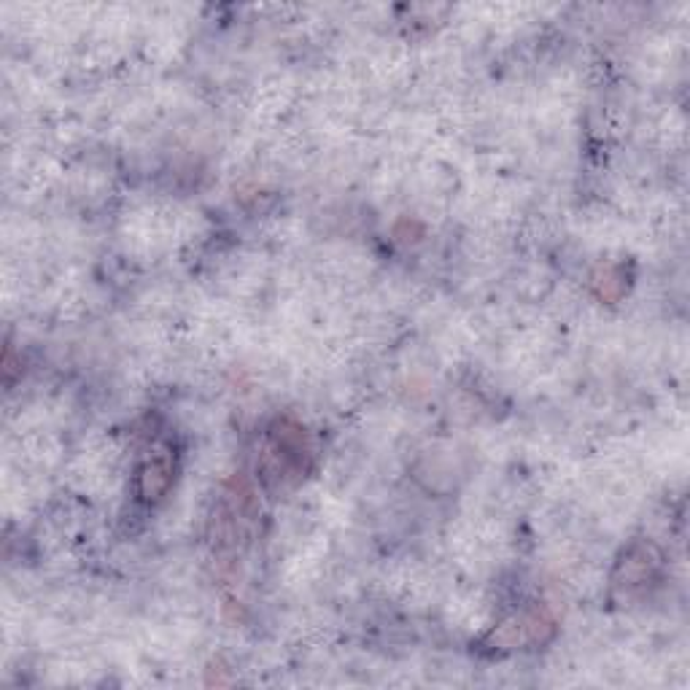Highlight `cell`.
Instances as JSON below:
<instances>
[{
	"instance_id": "obj_1",
	"label": "cell",
	"mask_w": 690,
	"mask_h": 690,
	"mask_svg": "<svg viewBox=\"0 0 690 690\" xmlns=\"http://www.w3.org/2000/svg\"><path fill=\"white\" fill-rule=\"evenodd\" d=\"M137 480H141V496L144 499H157L165 494L168 483H170V470H168V461L162 459H152L144 464L141 475H137Z\"/></svg>"
}]
</instances>
